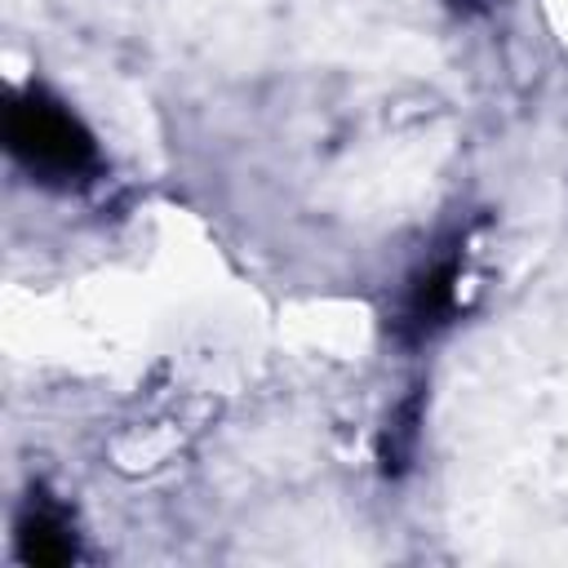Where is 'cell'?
I'll return each mask as SVG.
<instances>
[{
  "label": "cell",
  "mask_w": 568,
  "mask_h": 568,
  "mask_svg": "<svg viewBox=\"0 0 568 568\" xmlns=\"http://www.w3.org/2000/svg\"><path fill=\"white\" fill-rule=\"evenodd\" d=\"M4 138L9 151L44 182H71L84 178L98 164L93 133L44 89H31L9 102L4 115Z\"/></svg>",
  "instance_id": "cell-1"
},
{
  "label": "cell",
  "mask_w": 568,
  "mask_h": 568,
  "mask_svg": "<svg viewBox=\"0 0 568 568\" xmlns=\"http://www.w3.org/2000/svg\"><path fill=\"white\" fill-rule=\"evenodd\" d=\"M453 297H457V257H444V262H435V266L413 284V293H408V302H404V324L413 328V337L435 333V328L448 320Z\"/></svg>",
  "instance_id": "cell-2"
},
{
  "label": "cell",
  "mask_w": 568,
  "mask_h": 568,
  "mask_svg": "<svg viewBox=\"0 0 568 568\" xmlns=\"http://www.w3.org/2000/svg\"><path fill=\"white\" fill-rule=\"evenodd\" d=\"M18 550L27 564H40V568H53V564H67L75 559V537L67 528V519L58 510H27L22 524H18Z\"/></svg>",
  "instance_id": "cell-3"
}]
</instances>
